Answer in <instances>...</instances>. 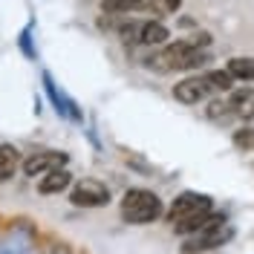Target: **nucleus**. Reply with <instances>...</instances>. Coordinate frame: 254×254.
Here are the masks:
<instances>
[{
    "label": "nucleus",
    "instance_id": "20e7f679",
    "mask_svg": "<svg viewBox=\"0 0 254 254\" xmlns=\"http://www.w3.org/2000/svg\"><path fill=\"white\" fill-rule=\"evenodd\" d=\"M214 211V199L208 193H196V190H182L176 196L171 208L165 211V220L176 225V222H185V220H193V217H208Z\"/></svg>",
    "mask_w": 254,
    "mask_h": 254
},
{
    "label": "nucleus",
    "instance_id": "9b49d317",
    "mask_svg": "<svg viewBox=\"0 0 254 254\" xmlns=\"http://www.w3.org/2000/svg\"><path fill=\"white\" fill-rule=\"evenodd\" d=\"M20 168V153L15 144H0V182H9Z\"/></svg>",
    "mask_w": 254,
    "mask_h": 254
},
{
    "label": "nucleus",
    "instance_id": "6ab92c4d",
    "mask_svg": "<svg viewBox=\"0 0 254 254\" xmlns=\"http://www.w3.org/2000/svg\"><path fill=\"white\" fill-rule=\"evenodd\" d=\"M252 119H254V107H252Z\"/></svg>",
    "mask_w": 254,
    "mask_h": 254
},
{
    "label": "nucleus",
    "instance_id": "2eb2a0df",
    "mask_svg": "<svg viewBox=\"0 0 254 254\" xmlns=\"http://www.w3.org/2000/svg\"><path fill=\"white\" fill-rule=\"evenodd\" d=\"M179 6H182V0H144L142 3V9L153 12V15H174Z\"/></svg>",
    "mask_w": 254,
    "mask_h": 254
},
{
    "label": "nucleus",
    "instance_id": "a211bd4d",
    "mask_svg": "<svg viewBox=\"0 0 254 254\" xmlns=\"http://www.w3.org/2000/svg\"><path fill=\"white\" fill-rule=\"evenodd\" d=\"M29 32H32V26H26V29L20 32V41H17V44H20V49H23V55H26V58H35L38 52L29 47Z\"/></svg>",
    "mask_w": 254,
    "mask_h": 254
},
{
    "label": "nucleus",
    "instance_id": "9d476101",
    "mask_svg": "<svg viewBox=\"0 0 254 254\" xmlns=\"http://www.w3.org/2000/svg\"><path fill=\"white\" fill-rule=\"evenodd\" d=\"M168 38H171V29H168L162 20H142L139 44H144V47H165Z\"/></svg>",
    "mask_w": 254,
    "mask_h": 254
},
{
    "label": "nucleus",
    "instance_id": "f8f14e48",
    "mask_svg": "<svg viewBox=\"0 0 254 254\" xmlns=\"http://www.w3.org/2000/svg\"><path fill=\"white\" fill-rule=\"evenodd\" d=\"M225 72L231 75L234 81H254V58H249V55H237V58H228V64H225Z\"/></svg>",
    "mask_w": 254,
    "mask_h": 254
},
{
    "label": "nucleus",
    "instance_id": "f03ea898",
    "mask_svg": "<svg viewBox=\"0 0 254 254\" xmlns=\"http://www.w3.org/2000/svg\"><path fill=\"white\" fill-rule=\"evenodd\" d=\"M119 211H122V220L130 225H150L165 214L159 193H153L150 188H127Z\"/></svg>",
    "mask_w": 254,
    "mask_h": 254
},
{
    "label": "nucleus",
    "instance_id": "f3484780",
    "mask_svg": "<svg viewBox=\"0 0 254 254\" xmlns=\"http://www.w3.org/2000/svg\"><path fill=\"white\" fill-rule=\"evenodd\" d=\"M234 147H240V150H252L254 147V130L252 127H243V130L234 133Z\"/></svg>",
    "mask_w": 254,
    "mask_h": 254
},
{
    "label": "nucleus",
    "instance_id": "f257e3e1",
    "mask_svg": "<svg viewBox=\"0 0 254 254\" xmlns=\"http://www.w3.org/2000/svg\"><path fill=\"white\" fill-rule=\"evenodd\" d=\"M211 61L205 49L190 47L188 41H174V44H165L156 55L147 58V66H153L156 72H190V69H202Z\"/></svg>",
    "mask_w": 254,
    "mask_h": 254
},
{
    "label": "nucleus",
    "instance_id": "39448f33",
    "mask_svg": "<svg viewBox=\"0 0 254 254\" xmlns=\"http://www.w3.org/2000/svg\"><path fill=\"white\" fill-rule=\"evenodd\" d=\"M69 202L75 208H104L110 202V188L101 179L84 176L69 188Z\"/></svg>",
    "mask_w": 254,
    "mask_h": 254
},
{
    "label": "nucleus",
    "instance_id": "1a4fd4ad",
    "mask_svg": "<svg viewBox=\"0 0 254 254\" xmlns=\"http://www.w3.org/2000/svg\"><path fill=\"white\" fill-rule=\"evenodd\" d=\"M72 185V174L66 171V168H58V171H49L38 179V190L44 193V196H52V193H61Z\"/></svg>",
    "mask_w": 254,
    "mask_h": 254
},
{
    "label": "nucleus",
    "instance_id": "6e6552de",
    "mask_svg": "<svg viewBox=\"0 0 254 254\" xmlns=\"http://www.w3.org/2000/svg\"><path fill=\"white\" fill-rule=\"evenodd\" d=\"M211 93L214 90H211V84L205 81V75H188V78H182L179 84H174V98L179 104H188V107L205 101Z\"/></svg>",
    "mask_w": 254,
    "mask_h": 254
},
{
    "label": "nucleus",
    "instance_id": "7ed1b4c3",
    "mask_svg": "<svg viewBox=\"0 0 254 254\" xmlns=\"http://www.w3.org/2000/svg\"><path fill=\"white\" fill-rule=\"evenodd\" d=\"M234 237V225L225 220V214H211L208 222L196 231V234H190L185 237L182 243V254H205V252H214V249H220L225 246L228 240Z\"/></svg>",
    "mask_w": 254,
    "mask_h": 254
},
{
    "label": "nucleus",
    "instance_id": "423d86ee",
    "mask_svg": "<svg viewBox=\"0 0 254 254\" xmlns=\"http://www.w3.org/2000/svg\"><path fill=\"white\" fill-rule=\"evenodd\" d=\"M66 162H69V156L64 150H38V153H32V156H26L20 162V171H23V176L35 179V176H44L49 171L66 168Z\"/></svg>",
    "mask_w": 254,
    "mask_h": 254
},
{
    "label": "nucleus",
    "instance_id": "ddd939ff",
    "mask_svg": "<svg viewBox=\"0 0 254 254\" xmlns=\"http://www.w3.org/2000/svg\"><path fill=\"white\" fill-rule=\"evenodd\" d=\"M205 81L211 84V90H214V93H231V90H234V84H237V81L231 78L225 69H208Z\"/></svg>",
    "mask_w": 254,
    "mask_h": 254
},
{
    "label": "nucleus",
    "instance_id": "4468645a",
    "mask_svg": "<svg viewBox=\"0 0 254 254\" xmlns=\"http://www.w3.org/2000/svg\"><path fill=\"white\" fill-rule=\"evenodd\" d=\"M144 0H104L101 6H104V12H110V15H127V12H133V9H142Z\"/></svg>",
    "mask_w": 254,
    "mask_h": 254
},
{
    "label": "nucleus",
    "instance_id": "0eeeda50",
    "mask_svg": "<svg viewBox=\"0 0 254 254\" xmlns=\"http://www.w3.org/2000/svg\"><path fill=\"white\" fill-rule=\"evenodd\" d=\"M41 81H44V90H47V95H49V101H52V107H55V113H58V116H64V119H69V122H75V125H81V122H84V113H81V107L75 104V98H69V95L64 93L58 84H55L52 72H44V75H41Z\"/></svg>",
    "mask_w": 254,
    "mask_h": 254
},
{
    "label": "nucleus",
    "instance_id": "dca6fc26",
    "mask_svg": "<svg viewBox=\"0 0 254 254\" xmlns=\"http://www.w3.org/2000/svg\"><path fill=\"white\" fill-rule=\"evenodd\" d=\"M249 98H252V90H249V87H243V90H231L225 104H228V110H240Z\"/></svg>",
    "mask_w": 254,
    "mask_h": 254
}]
</instances>
